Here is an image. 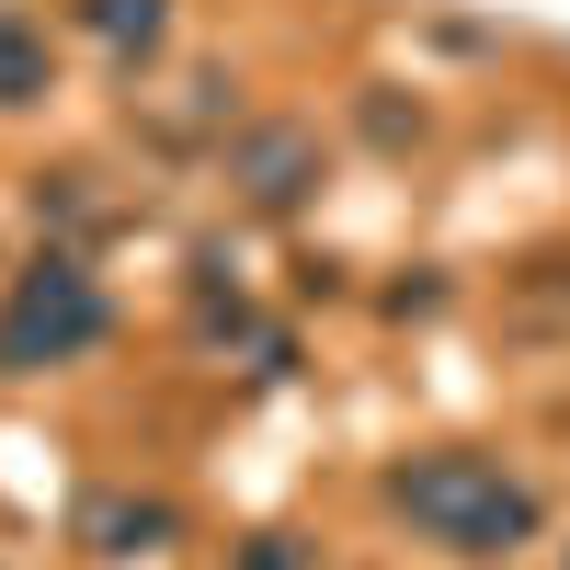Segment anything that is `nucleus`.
<instances>
[{"label":"nucleus","mask_w":570,"mask_h":570,"mask_svg":"<svg viewBox=\"0 0 570 570\" xmlns=\"http://www.w3.org/2000/svg\"><path fill=\"white\" fill-rule=\"evenodd\" d=\"M240 570H297V548H285V537H252V559Z\"/></svg>","instance_id":"7"},{"label":"nucleus","mask_w":570,"mask_h":570,"mask_svg":"<svg viewBox=\"0 0 570 570\" xmlns=\"http://www.w3.org/2000/svg\"><path fill=\"white\" fill-rule=\"evenodd\" d=\"M80 23L115 46V58H149V46L171 35V0H80Z\"/></svg>","instance_id":"5"},{"label":"nucleus","mask_w":570,"mask_h":570,"mask_svg":"<svg viewBox=\"0 0 570 570\" xmlns=\"http://www.w3.org/2000/svg\"><path fill=\"white\" fill-rule=\"evenodd\" d=\"M80 537L104 548V559H149V548L171 537V502H91V513H80Z\"/></svg>","instance_id":"4"},{"label":"nucleus","mask_w":570,"mask_h":570,"mask_svg":"<svg viewBox=\"0 0 570 570\" xmlns=\"http://www.w3.org/2000/svg\"><path fill=\"white\" fill-rule=\"evenodd\" d=\"M115 331L104 285H91V263L46 252L35 274H12V297H0V376H46V365H80L91 343Z\"/></svg>","instance_id":"2"},{"label":"nucleus","mask_w":570,"mask_h":570,"mask_svg":"<svg viewBox=\"0 0 570 570\" xmlns=\"http://www.w3.org/2000/svg\"><path fill=\"white\" fill-rule=\"evenodd\" d=\"M389 502L434 548H456V559H513V548L537 537V491L513 480L502 456H411Z\"/></svg>","instance_id":"1"},{"label":"nucleus","mask_w":570,"mask_h":570,"mask_svg":"<svg viewBox=\"0 0 570 570\" xmlns=\"http://www.w3.org/2000/svg\"><path fill=\"white\" fill-rule=\"evenodd\" d=\"M35 91H46V35H35L23 12H0V115L35 104Z\"/></svg>","instance_id":"6"},{"label":"nucleus","mask_w":570,"mask_h":570,"mask_svg":"<svg viewBox=\"0 0 570 570\" xmlns=\"http://www.w3.org/2000/svg\"><path fill=\"white\" fill-rule=\"evenodd\" d=\"M228 171H240L252 206H297V195H308V137H297V126H263V137H240V160H228Z\"/></svg>","instance_id":"3"}]
</instances>
